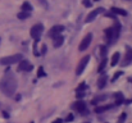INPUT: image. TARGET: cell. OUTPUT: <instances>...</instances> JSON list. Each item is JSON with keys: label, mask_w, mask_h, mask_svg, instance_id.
<instances>
[{"label": "cell", "mask_w": 132, "mask_h": 123, "mask_svg": "<svg viewBox=\"0 0 132 123\" xmlns=\"http://www.w3.org/2000/svg\"><path fill=\"white\" fill-rule=\"evenodd\" d=\"M104 32H105V36H106L108 41H110V44H113L114 41L118 39V36H119V32H121V24H119L118 22H116V24H114L113 27L106 28Z\"/></svg>", "instance_id": "obj_2"}, {"label": "cell", "mask_w": 132, "mask_h": 123, "mask_svg": "<svg viewBox=\"0 0 132 123\" xmlns=\"http://www.w3.org/2000/svg\"><path fill=\"white\" fill-rule=\"evenodd\" d=\"M0 41H1V39H0Z\"/></svg>", "instance_id": "obj_37"}, {"label": "cell", "mask_w": 132, "mask_h": 123, "mask_svg": "<svg viewBox=\"0 0 132 123\" xmlns=\"http://www.w3.org/2000/svg\"><path fill=\"white\" fill-rule=\"evenodd\" d=\"M126 117H127V114H126V113H122V114H121V117H119V119H118V123H125Z\"/></svg>", "instance_id": "obj_25"}, {"label": "cell", "mask_w": 132, "mask_h": 123, "mask_svg": "<svg viewBox=\"0 0 132 123\" xmlns=\"http://www.w3.org/2000/svg\"><path fill=\"white\" fill-rule=\"evenodd\" d=\"M123 75V72H121V71H118V72H116V75L113 76V78H112V82H116L121 76Z\"/></svg>", "instance_id": "obj_22"}, {"label": "cell", "mask_w": 132, "mask_h": 123, "mask_svg": "<svg viewBox=\"0 0 132 123\" xmlns=\"http://www.w3.org/2000/svg\"><path fill=\"white\" fill-rule=\"evenodd\" d=\"M113 105H103V106H96L95 108V113H103V112H106V110H109L110 108H112Z\"/></svg>", "instance_id": "obj_14"}, {"label": "cell", "mask_w": 132, "mask_h": 123, "mask_svg": "<svg viewBox=\"0 0 132 123\" xmlns=\"http://www.w3.org/2000/svg\"><path fill=\"white\" fill-rule=\"evenodd\" d=\"M131 62H132V49L127 47L126 56H125V59H123V63H122V65H127V64H128V63H131Z\"/></svg>", "instance_id": "obj_11"}, {"label": "cell", "mask_w": 132, "mask_h": 123, "mask_svg": "<svg viewBox=\"0 0 132 123\" xmlns=\"http://www.w3.org/2000/svg\"><path fill=\"white\" fill-rule=\"evenodd\" d=\"M106 82H108V77H106V76H103V77L97 81V87H99V88H103V87L106 85Z\"/></svg>", "instance_id": "obj_16"}, {"label": "cell", "mask_w": 132, "mask_h": 123, "mask_svg": "<svg viewBox=\"0 0 132 123\" xmlns=\"http://www.w3.org/2000/svg\"><path fill=\"white\" fill-rule=\"evenodd\" d=\"M44 76H46V73L44 72V68H43V67H40V68H39V71H37V77H44Z\"/></svg>", "instance_id": "obj_23"}, {"label": "cell", "mask_w": 132, "mask_h": 123, "mask_svg": "<svg viewBox=\"0 0 132 123\" xmlns=\"http://www.w3.org/2000/svg\"><path fill=\"white\" fill-rule=\"evenodd\" d=\"M72 106H73V109L77 110L78 113H81V114H87V110H86V103H84L82 100L76 101Z\"/></svg>", "instance_id": "obj_7"}, {"label": "cell", "mask_w": 132, "mask_h": 123, "mask_svg": "<svg viewBox=\"0 0 132 123\" xmlns=\"http://www.w3.org/2000/svg\"><path fill=\"white\" fill-rule=\"evenodd\" d=\"M63 42H64V37H63L62 35H56V36L54 37V47H55V49L60 47V46L63 45Z\"/></svg>", "instance_id": "obj_12"}, {"label": "cell", "mask_w": 132, "mask_h": 123, "mask_svg": "<svg viewBox=\"0 0 132 123\" xmlns=\"http://www.w3.org/2000/svg\"><path fill=\"white\" fill-rule=\"evenodd\" d=\"M128 1H130V0H128Z\"/></svg>", "instance_id": "obj_38"}, {"label": "cell", "mask_w": 132, "mask_h": 123, "mask_svg": "<svg viewBox=\"0 0 132 123\" xmlns=\"http://www.w3.org/2000/svg\"><path fill=\"white\" fill-rule=\"evenodd\" d=\"M53 123H63V121H62L60 118H58V119H55V121H54Z\"/></svg>", "instance_id": "obj_31"}, {"label": "cell", "mask_w": 132, "mask_h": 123, "mask_svg": "<svg viewBox=\"0 0 132 123\" xmlns=\"http://www.w3.org/2000/svg\"><path fill=\"white\" fill-rule=\"evenodd\" d=\"M82 4H84L86 8H90V6H91V1H90V0H82Z\"/></svg>", "instance_id": "obj_26"}, {"label": "cell", "mask_w": 132, "mask_h": 123, "mask_svg": "<svg viewBox=\"0 0 132 123\" xmlns=\"http://www.w3.org/2000/svg\"><path fill=\"white\" fill-rule=\"evenodd\" d=\"M22 10H23V12H28V13H30V12L32 10V5H31L28 1H24V3L22 4Z\"/></svg>", "instance_id": "obj_18"}, {"label": "cell", "mask_w": 132, "mask_h": 123, "mask_svg": "<svg viewBox=\"0 0 132 123\" xmlns=\"http://www.w3.org/2000/svg\"><path fill=\"white\" fill-rule=\"evenodd\" d=\"M63 31H64V27H63L62 24H56V26H54V27L50 30L49 35H50L51 37H55L56 35H60Z\"/></svg>", "instance_id": "obj_10"}, {"label": "cell", "mask_w": 132, "mask_h": 123, "mask_svg": "<svg viewBox=\"0 0 132 123\" xmlns=\"http://www.w3.org/2000/svg\"><path fill=\"white\" fill-rule=\"evenodd\" d=\"M39 3H40V4H43V6H44V8H47V6H49V4H47L45 0H39Z\"/></svg>", "instance_id": "obj_28"}, {"label": "cell", "mask_w": 132, "mask_h": 123, "mask_svg": "<svg viewBox=\"0 0 132 123\" xmlns=\"http://www.w3.org/2000/svg\"><path fill=\"white\" fill-rule=\"evenodd\" d=\"M95 1H99V0H95Z\"/></svg>", "instance_id": "obj_35"}, {"label": "cell", "mask_w": 132, "mask_h": 123, "mask_svg": "<svg viewBox=\"0 0 132 123\" xmlns=\"http://www.w3.org/2000/svg\"><path fill=\"white\" fill-rule=\"evenodd\" d=\"M106 62H108V60H106L105 58L101 60V63H100V65H99V68H97V72H99V73H101V72H103V69H104V68H105V65H106Z\"/></svg>", "instance_id": "obj_21"}, {"label": "cell", "mask_w": 132, "mask_h": 123, "mask_svg": "<svg viewBox=\"0 0 132 123\" xmlns=\"http://www.w3.org/2000/svg\"><path fill=\"white\" fill-rule=\"evenodd\" d=\"M76 96H77V97H84V96H85V92H82V91H77Z\"/></svg>", "instance_id": "obj_27"}, {"label": "cell", "mask_w": 132, "mask_h": 123, "mask_svg": "<svg viewBox=\"0 0 132 123\" xmlns=\"http://www.w3.org/2000/svg\"><path fill=\"white\" fill-rule=\"evenodd\" d=\"M104 12V8H96V9H94L92 12H90L88 13V15L86 17V22H92L99 14H101Z\"/></svg>", "instance_id": "obj_8"}, {"label": "cell", "mask_w": 132, "mask_h": 123, "mask_svg": "<svg viewBox=\"0 0 132 123\" xmlns=\"http://www.w3.org/2000/svg\"><path fill=\"white\" fill-rule=\"evenodd\" d=\"M128 82H132V78H128Z\"/></svg>", "instance_id": "obj_34"}, {"label": "cell", "mask_w": 132, "mask_h": 123, "mask_svg": "<svg viewBox=\"0 0 132 123\" xmlns=\"http://www.w3.org/2000/svg\"><path fill=\"white\" fill-rule=\"evenodd\" d=\"M0 88L6 96H13L17 90V81L12 73H5L0 82Z\"/></svg>", "instance_id": "obj_1"}, {"label": "cell", "mask_w": 132, "mask_h": 123, "mask_svg": "<svg viewBox=\"0 0 132 123\" xmlns=\"http://www.w3.org/2000/svg\"><path fill=\"white\" fill-rule=\"evenodd\" d=\"M45 51H46V46L44 45V46H43V54H45Z\"/></svg>", "instance_id": "obj_33"}, {"label": "cell", "mask_w": 132, "mask_h": 123, "mask_svg": "<svg viewBox=\"0 0 132 123\" xmlns=\"http://www.w3.org/2000/svg\"><path fill=\"white\" fill-rule=\"evenodd\" d=\"M71 121H73V116H72V114H69V116L67 117V122H71Z\"/></svg>", "instance_id": "obj_30"}, {"label": "cell", "mask_w": 132, "mask_h": 123, "mask_svg": "<svg viewBox=\"0 0 132 123\" xmlns=\"http://www.w3.org/2000/svg\"><path fill=\"white\" fill-rule=\"evenodd\" d=\"M88 62H90V55H85V56L78 62V65H77V68H76V75H77V76L82 75V72H84V69L86 68Z\"/></svg>", "instance_id": "obj_5"}, {"label": "cell", "mask_w": 132, "mask_h": 123, "mask_svg": "<svg viewBox=\"0 0 132 123\" xmlns=\"http://www.w3.org/2000/svg\"><path fill=\"white\" fill-rule=\"evenodd\" d=\"M22 59H23V55H22V54H14V55H9V56L0 58V64H1V65H10V64L19 63Z\"/></svg>", "instance_id": "obj_3"}, {"label": "cell", "mask_w": 132, "mask_h": 123, "mask_svg": "<svg viewBox=\"0 0 132 123\" xmlns=\"http://www.w3.org/2000/svg\"><path fill=\"white\" fill-rule=\"evenodd\" d=\"M118 62H119V53H114L113 54V56H112V65H117L118 64Z\"/></svg>", "instance_id": "obj_19"}, {"label": "cell", "mask_w": 132, "mask_h": 123, "mask_svg": "<svg viewBox=\"0 0 132 123\" xmlns=\"http://www.w3.org/2000/svg\"><path fill=\"white\" fill-rule=\"evenodd\" d=\"M106 99H108V96H106V95H97L96 97H94V99H92L91 104L96 105V104H99V103H101V101H104V100H106Z\"/></svg>", "instance_id": "obj_13"}, {"label": "cell", "mask_w": 132, "mask_h": 123, "mask_svg": "<svg viewBox=\"0 0 132 123\" xmlns=\"http://www.w3.org/2000/svg\"><path fill=\"white\" fill-rule=\"evenodd\" d=\"M114 96H116V105H121L123 103V94L122 92H116Z\"/></svg>", "instance_id": "obj_15"}, {"label": "cell", "mask_w": 132, "mask_h": 123, "mask_svg": "<svg viewBox=\"0 0 132 123\" xmlns=\"http://www.w3.org/2000/svg\"><path fill=\"white\" fill-rule=\"evenodd\" d=\"M3 116H4V117H5V118H8V117H9V114H8V113H6V112H3Z\"/></svg>", "instance_id": "obj_32"}, {"label": "cell", "mask_w": 132, "mask_h": 123, "mask_svg": "<svg viewBox=\"0 0 132 123\" xmlns=\"http://www.w3.org/2000/svg\"><path fill=\"white\" fill-rule=\"evenodd\" d=\"M17 17H18L19 19H27V18L30 17V13H28V12H21V13L17 14Z\"/></svg>", "instance_id": "obj_20"}, {"label": "cell", "mask_w": 132, "mask_h": 123, "mask_svg": "<svg viewBox=\"0 0 132 123\" xmlns=\"http://www.w3.org/2000/svg\"><path fill=\"white\" fill-rule=\"evenodd\" d=\"M43 32H44V26L41 24V23H37V24H35L32 28H31V37H34L35 40H39L40 37H41V35H43Z\"/></svg>", "instance_id": "obj_4"}, {"label": "cell", "mask_w": 132, "mask_h": 123, "mask_svg": "<svg viewBox=\"0 0 132 123\" xmlns=\"http://www.w3.org/2000/svg\"><path fill=\"white\" fill-rule=\"evenodd\" d=\"M84 88H85V83H81L80 87H77V91H82Z\"/></svg>", "instance_id": "obj_29"}, {"label": "cell", "mask_w": 132, "mask_h": 123, "mask_svg": "<svg viewBox=\"0 0 132 123\" xmlns=\"http://www.w3.org/2000/svg\"><path fill=\"white\" fill-rule=\"evenodd\" d=\"M113 14H121V15H127V12L123 10V9H119V8H112L110 9Z\"/></svg>", "instance_id": "obj_17"}, {"label": "cell", "mask_w": 132, "mask_h": 123, "mask_svg": "<svg viewBox=\"0 0 132 123\" xmlns=\"http://www.w3.org/2000/svg\"><path fill=\"white\" fill-rule=\"evenodd\" d=\"M91 40H92V34H87V35L84 37V40L81 41V44H80V46H78V50H80V51H85L88 46H90Z\"/></svg>", "instance_id": "obj_6"}, {"label": "cell", "mask_w": 132, "mask_h": 123, "mask_svg": "<svg viewBox=\"0 0 132 123\" xmlns=\"http://www.w3.org/2000/svg\"><path fill=\"white\" fill-rule=\"evenodd\" d=\"M32 68H34V67L30 64L28 60L22 59V60L18 63V71H19V72H23V71H31Z\"/></svg>", "instance_id": "obj_9"}, {"label": "cell", "mask_w": 132, "mask_h": 123, "mask_svg": "<svg viewBox=\"0 0 132 123\" xmlns=\"http://www.w3.org/2000/svg\"><path fill=\"white\" fill-rule=\"evenodd\" d=\"M30 123H34V122H30Z\"/></svg>", "instance_id": "obj_36"}, {"label": "cell", "mask_w": 132, "mask_h": 123, "mask_svg": "<svg viewBox=\"0 0 132 123\" xmlns=\"http://www.w3.org/2000/svg\"><path fill=\"white\" fill-rule=\"evenodd\" d=\"M100 54H101L103 58L106 56V47H105V46H100Z\"/></svg>", "instance_id": "obj_24"}]
</instances>
